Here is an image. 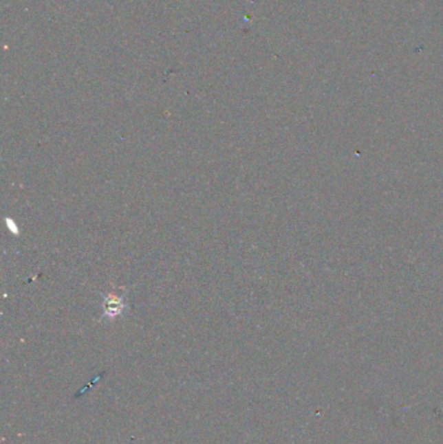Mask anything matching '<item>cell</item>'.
Instances as JSON below:
<instances>
[{
    "label": "cell",
    "instance_id": "2",
    "mask_svg": "<svg viewBox=\"0 0 443 444\" xmlns=\"http://www.w3.org/2000/svg\"><path fill=\"white\" fill-rule=\"evenodd\" d=\"M6 221H7L8 229L11 230L12 233L14 234V235H17V234H19V229H17V226H16V223L13 222V220H11V219H6Z\"/></svg>",
    "mask_w": 443,
    "mask_h": 444
},
{
    "label": "cell",
    "instance_id": "1",
    "mask_svg": "<svg viewBox=\"0 0 443 444\" xmlns=\"http://www.w3.org/2000/svg\"><path fill=\"white\" fill-rule=\"evenodd\" d=\"M128 290L125 287H116L112 291L105 292L102 295V318L103 320H115L118 315L128 311Z\"/></svg>",
    "mask_w": 443,
    "mask_h": 444
}]
</instances>
